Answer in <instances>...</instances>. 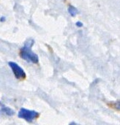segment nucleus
I'll list each match as a JSON object with an SVG mask.
<instances>
[{
	"instance_id": "1",
	"label": "nucleus",
	"mask_w": 120,
	"mask_h": 125,
	"mask_svg": "<svg viewBox=\"0 0 120 125\" xmlns=\"http://www.w3.org/2000/svg\"><path fill=\"white\" fill-rule=\"evenodd\" d=\"M34 43L32 40H29L26 42L24 46L21 50V56L24 60L28 62L32 63H37L38 62V56L32 51V46Z\"/></svg>"
},
{
	"instance_id": "4",
	"label": "nucleus",
	"mask_w": 120,
	"mask_h": 125,
	"mask_svg": "<svg viewBox=\"0 0 120 125\" xmlns=\"http://www.w3.org/2000/svg\"><path fill=\"white\" fill-rule=\"evenodd\" d=\"M1 112L2 113H4L6 115H8V116H12V115H13L14 114H15V112L12 110V109H10V108H8V107H6V106H4V105H3L2 104L1 105Z\"/></svg>"
},
{
	"instance_id": "2",
	"label": "nucleus",
	"mask_w": 120,
	"mask_h": 125,
	"mask_svg": "<svg viewBox=\"0 0 120 125\" xmlns=\"http://www.w3.org/2000/svg\"><path fill=\"white\" fill-rule=\"evenodd\" d=\"M38 116V113L34 111H29L25 108H21L18 112V117L25 119L26 122H31Z\"/></svg>"
},
{
	"instance_id": "5",
	"label": "nucleus",
	"mask_w": 120,
	"mask_h": 125,
	"mask_svg": "<svg viewBox=\"0 0 120 125\" xmlns=\"http://www.w3.org/2000/svg\"><path fill=\"white\" fill-rule=\"evenodd\" d=\"M68 11H69V13H70L71 15H73V16L76 15V13L78 12V11H77L76 8H75L74 7H72V6L69 7Z\"/></svg>"
},
{
	"instance_id": "3",
	"label": "nucleus",
	"mask_w": 120,
	"mask_h": 125,
	"mask_svg": "<svg viewBox=\"0 0 120 125\" xmlns=\"http://www.w3.org/2000/svg\"><path fill=\"white\" fill-rule=\"evenodd\" d=\"M9 66L10 67V68L12 69L15 76L16 78L18 79H22L25 77V73L24 71L23 70V69L19 66L15 62H9Z\"/></svg>"
},
{
	"instance_id": "7",
	"label": "nucleus",
	"mask_w": 120,
	"mask_h": 125,
	"mask_svg": "<svg viewBox=\"0 0 120 125\" xmlns=\"http://www.w3.org/2000/svg\"><path fill=\"white\" fill-rule=\"evenodd\" d=\"M117 108L118 109H120V100L117 103Z\"/></svg>"
},
{
	"instance_id": "6",
	"label": "nucleus",
	"mask_w": 120,
	"mask_h": 125,
	"mask_svg": "<svg viewBox=\"0 0 120 125\" xmlns=\"http://www.w3.org/2000/svg\"><path fill=\"white\" fill-rule=\"evenodd\" d=\"M76 26H78V27H81V26H83V24H82V23H81V22H79V21H78V22H77V23H76Z\"/></svg>"
},
{
	"instance_id": "8",
	"label": "nucleus",
	"mask_w": 120,
	"mask_h": 125,
	"mask_svg": "<svg viewBox=\"0 0 120 125\" xmlns=\"http://www.w3.org/2000/svg\"><path fill=\"white\" fill-rule=\"evenodd\" d=\"M1 21H4V17H1Z\"/></svg>"
}]
</instances>
